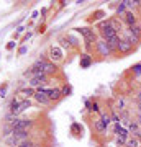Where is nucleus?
Instances as JSON below:
<instances>
[{"instance_id":"1","label":"nucleus","mask_w":141,"mask_h":147,"mask_svg":"<svg viewBox=\"0 0 141 147\" xmlns=\"http://www.w3.org/2000/svg\"><path fill=\"white\" fill-rule=\"evenodd\" d=\"M28 139V131H15L13 129V134H12L8 139H5V142L10 147H18L21 142H25Z\"/></svg>"},{"instance_id":"2","label":"nucleus","mask_w":141,"mask_h":147,"mask_svg":"<svg viewBox=\"0 0 141 147\" xmlns=\"http://www.w3.org/2000/svg\"><path fill=\"white\" fill-rule=\"evenodd\" d=\"M95 47H97V51L100 53V56H104V57H107V56H110V54L113 53L115 49L110 46L108 42L105 41V39H99V41L95 42Z\"/></svg>"},{"instance_id":"3","label":"nucleus","mask_w":141,"mask_h":147,"mask_svg":"<svg viewBox=\"0 0 141 147\" xmlns=\"http://www.w3.org/2000/svg\"><path fill=\"white\" fill-rule=\"evenodd\" d=\"M15 131H28L30 127L33 126V121L31 119H16L15 123L10 124Z\"/></svg>"},{"instance_id":"4","label":"nucleus","mask_w":141,"mask_h":147,"mask_svg":"<svg viewBox=\"0 0 141 147\" xmlns=\"http://www.w3.org/2000/svg\"><path fill=\"white\" fill-rule=\"evenodd\" d=\"M77 31L82 34L84 39L89 42V44H92V42H97V34H95L94 30H90V28H79Z\"/></svg>"},{"instance_id":"5","label":"nucleus","mask_w":141,"mask_h":147,"mask_svg":"<svg viewBox=\"0 0 141 147\" xmlns=\"http://www.w3.org/2000/svg\"><path fill=\"white\" fill-rule=\"evenodd\" d=\"M48 82V75H44V74H40V75H36V77H33V79H30V87L31 88H40L43 84H46Z\"/></svg>"},{"instance_id":"6","label":"nucleus","mask_w":141,"mask_h":147,"mask_svg":"<svg viewBox=\"0 0 141 147\" xmlns=\"http://www.w3.org/2000/svg\"><path fill=\"white\" fill-rule=\"evenodd\" d=\"M116 49H118V51H120L121 54H128V53L131 51V49H133V44H131V42L125 38V39H120L118 46H116Z\"/></svg>"},{"instance_id":"7","label":"nucleus","mask_w":141,"mask_h":147,"mask_svg":"<svg viewBox=\"0 0 141 147\" xmlns=\"http://www.w3.org/2000/svg\"><path fill=\"white\" fill-rule=\"evenodd\" d=\"M46 95L51 101H54V100H59L63 96V92H61V88H48Z\"/></svg>"},{"instance_id":"8","label":"nucleus","mask_w":141,"mask_h":147,"mask_svg":"<svg viewBox=\"0 0 141 147\" xmlns=\"http://www.w3.org/2000/svg\"><path fill=\"white\" fill-rule=\"evenodd\" d=\"M56 70H58L56 64L49 62V61H46V62H44V67H43V74H44V75H52Z\"/></svg>"},{"instance_id":"9","label":"nucleus","mask_w":141,"mask_h":147,"mask_svg":"<svg viewBox=\"0 0 141 147\" xmlns=\"http://www.w3.org/2000/svg\"><path fill=\"white\" fill-rule=\"evenodd\" d=\"M126 33H130L131 36H135L136 39H141V30H140V25H133V26H128L125 30Z\"/></svg>"},{"instance_id":"10","label":"nucleus","mask_w":141,"mask_h":147,"mask_svg":"<svg viewBox=\"0 0 141 147\" xmlns=\"http://www.w3.org/2000/svg\"><path fill=\"white\" fill-rule=\"evenodd\" d=\"M125 23L128 25V26H133V25H136V16L133 11H126L125 13Z\"/></svg>"},{"instance_id":"11","label":"nucleus","mask_w":141,"mask_h":147,"mask_svg":"<svg viewBox=\"0 0 141 147\" xmlns=\"http://www.w3.org/2000/svg\"><path fill=\"white\" fill-rule=\"evenodd\" d=\"M126 141H128V132L126 131H121L116 137V144L118 146H126Z\"/></svg>"},{"instance_id":"12","label":"nucleus","mask_w":141,"mask_h":147,"mask_svg":"<svg viewBox=\"0 0 141 147\" xmlns=\"http://www.w3.org/2000/svg\"><path fill=\"white\" fill-rule=\"evenodd\" d=\"M49 57L51 59H61L63 57V53H61V49L59 47H51V51H49Z\"/></svg>"},{"instance_id":"13","label":"nucleus","mask_w":141,"mask_h":147,"mask_svg":"<svg viewBox=\"0 0 141 147\" xmlns=\"http://www.w3.org/2000/svg\"><path fill=\"white\" fill-rule=\"evenodd\" d=\"M92 64V59H90V56L89 54H84L82 57H80V67L82 69H87Z\"/></svg>"},{"instance_id":"14","label":"nucleus","mask_w":141,"mask_h":147,"mask_svg":"<svg viewBox=\"0 0 141 147\" xmlns=\"http://www.w3.org/2000/svg\"><path fill=\"white\" fill-rule=\"evenodd\" d=\"M35 90L31 88V87H28V88H23V90H20V95L23 96V98H30V96H35Z\"/></svg>"},{"instance_id":"15","label":"nucleus","mask_w":141,"mask_h":147,"mask_svg":"<svg viewBox=\"0 0 141 147\" xmlns=\"http://www.w3.org/2000/svg\"><path fill=\"white\" fill-rule=\"evenodd\" d=\"M30 106H31V103H30V100H23V101L20 103V106H18V110L15 111V116H16V115H20L21 111H25L26 108H30Z\"/></svg>"},{"instance_id":"16","label":"nucleus","mask_w":141,"mask_h":147,"mask_svg":"<svg viewBox=\"0 0 141 147\" xmlns=\"http://www.w3.org/2000/svg\"><path fill=\"white\" fill-rule=\"evenodd\" d=\"M128 129H130L131 134H135V136L138 137V134H140V124H138V123H130Z\"/></svg>"},{"instance_id":"17","label":"nucleus","mask_w":141,"mask_h":147,"mask_svg":"<svg viewBox=\"0 0 141 147\" xmlns=\"http://www.w3.org/2000/svg\"><path fill=\"white\" fill-rule=\"evenodd\" d=\"M138 146H140V139H138L136 136L126 141V147H138Z\"/></svg>"},{"instance_id":"18","label":"nucleus","mask_w":141,"mask_h":147,"mask_svg":"<svg viewBox=\"0 0 141 147\" xmlns=\"http://www.w3.org/2000/svg\"><path fill=\"white\" fill-rule=\"evenodd\" d=\"M95 129H97L99 132H105V131H107V126H105L104 123L99 119V121H95Z\"/></svg>"},{"instance_id":"19","label":"nucleus","mask_w":141,"mask_h":147,"mask_svg":"<svg viewBox=\"0 0 141 147\" xmlns=\"http://www.w3.org/2000/svg\"><path fill=\"white\" fill-rule=\"evenodd\" d=\"M100 121L104 123L105 126H108L110 123H112V116H110V115H102V118H100Z\"/></svg>"},{"instance_id":"20","label":"nucleus","mask_w":141,"mask_h":147,"mask_svg":"<svg viewBox=\"0 0 141 147\" xmlns=\"http://www.w3.org/2000/svg\"><path fill=\"white\" fill-rule=\"evenodd\" d=\"M123 5H125L126 8H135V7L138 5V2H135V0H125Z\"/></svg>"},{"instance_id":"21","label":"nucleus","mask_w":141,"mask_h":147,"mask_svg":"<svg viewBox=\"0 0 141 147\" xmlns=\"http://www.w3.org/2000/svg\"><path fill=\"white\" fill-rule=\"evenodd\" d=\"M87 106H89V110H92V111H95V113H99L100 111V106H99V103H87Z\"/></svg>"},{"instance_id":"22","label":"nucleus","mask_w":141,"mask_h":147,"mask_svg":"<svg viewBox=\"0 0 141 147\" xmlns=\"http://www.w3.org/2000/svg\"><path fill=\"white\" fill-rule=\"evenodd\" d=\"M125 105H126V101L123 100V98H120V100H118V103H116V110H125Z\"/></svg>"},{"instance_id":"23","label":"nucleus","mask_w":141,"mask_h":147,"mask_svg":"<svg viewBox=\"0 0 141 147\" xmlns=\"http://www.w3.org/2000/svg\"><path fill=\"white\" fill-rule=\"evenodd\" d=\"M133 74H135V75H138V77L141 75V64H136V65H133Z\"/></svg>"},{"instance_id":"24","label":"nucleus","mask_w":141,"mask_h":147,"mask_svg":"<svg viewBox=\"0 0 141 147\" xmlns=\"http://www.w3.org/2000/svg\"><path fill=\"white\" fill-rule=\"evenodd\" d=\"M18 147H35V144H33L31 141H25V142H21Z\"/></svg>"},{"instance_id":"25","label":"nucleus","mask_w":141,"mask_h":147,"mask_svg":"<svg viewBox=\"0 0 141 147\" xmlns=\"http://www.w3.org/2000/svg\"><path fill=\"white\" fill-rule=\"evenodd\" d=\"M112 121H113L115 124H116V123H120V116L116 115V113H113V115H112Z\"/></svg>"},{"instance_id":"26","label":"nucleus","mask_w":141,"mask_h":147,"mask_svg":"<svg viewBox=\"0 0 141 147\" xmlns=\"http://www.w3.org/2000/svg\"><path fill=\"white\" fill-rule=\"evenodd\" d=\"M61 92H63V95H66V96H67V95L71 93V87H64V88H61Z\"/></svg>"},{"instance_id":"27","label":"nucleus","mask_w":141,"mask_h":147,"mask_svg":"<svg viewBox=\"0 0 141 147\" xmlns=\"http://www.w3.org/2000/svg\"><path fill=\"white\" fill-rule=\"evenodd\" d=\"M125 8H126V7L123 5V2H121L120 7H118V10H116V13H118V15H120V13H123V11H125Z\"/></svg>"},{"instance_id":"28","label":"nucleus","mask_w":141,"mask_h":147,"mask_svg":"<svg viewBox=\"0 0 141 147\" xmlns=\"http://www.w3.org/2000/svg\"><path fill=\"white\" fill-rule=\"evenodd\" d=\"M26 51H28V47H26V46H21L20 51H18V54H20V56H23V54H26Z\"/></svg>"},{"instance_id":"29","label":"nucleus","mask_w":141,"mask_h":147,"mask_svg":"<svg viewBox=\"0 0 141 147\" xmlns=\"http://www.w3.org/2000/svg\"><path fill=\"white\" fill-rule=\"evenodd\" d=\"M5 92H7V85L0 87V96H5Z\"/></svg>"},{"instance_id":"30","label":"nucleus","mask_w":141,"mask_h":147,"mask_svg":"<svg viewBox=\"0 0 141 147\" xmlns=\"http://www.w3.org/2000/svg\"><path fill=\"white\" fill-rule=\"evenodd\" d=\"M136 100H138V103H141V90L138 92V95H136Z\"/></svg>"},{"instance_id":"31","label":"nucleus","mask_w":141,"mask_h":147,"mask_svg":"<svg viewBox=\"0 0 141 147\" xmlns=\"http://www.w3.org/2000/svg\"><path fill=\"white\" fill-rule=\"evenodd\" d=\"M138 124H140V127H141V115L138 116Z\"/></svg>"},{"instance_id":"32","label":"nucleus","mask_w":141,"mask_h":147,"mask_svg":"<svg viewBox=\"0 0 141 147\" xmlns=\"http://www.w3.org/2000/svg\"><path fill=\"white\" fill-rule=\"evenodd\" d=\"M138 139H140V144H141V132L138 134Z\"/></svg>"},{"instance_id":"33","label":"nucleus","mask_w":141,"mask_h":147,"mask_svg":"<svg viewBox=\"0 0 141 147\" xmlns=\"http://www.w3.org/2000/svg\"><path fill=\"white\" fill-rule=\"evenodd\" d=\"M140 30H141V23H140Z\"/></svg>"}]
</instances>
